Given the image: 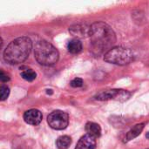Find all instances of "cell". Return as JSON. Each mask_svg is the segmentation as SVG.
<instances>
[{
    "label": "cell",
    "mask_w": 149,
    "mask_h": 149,
    "mask_svg": "<svg viewBox=\"0 0 149 149\" xmlns=\"http://www.w3.org/2000/svg\"><path fill=\"white\" fill-rule=\"evenodd\" d=\"M96 148V138L86 134L80 138L75 149H95Z\"/></svg>",
    "instance_id": "8"
},
{
    "label": "cell",
    "mask_w": 149,
    "mask_h": 149,
    "mask_svg": "<svg viewBox=\"0 0 149 149\" xmlns=\"http://www.w3.org/2000/svg\"><path fill=\"white\" fill-rule=\"evenodd\" d=\"M91 50L93 54L107 53L116 42V35L110 25L99 21L93 23L89 28Z\"/></svg>",
    "instance_id": "1"
},
{
    "label": "cell",
    "mask_w": 149,
    "mask_h": 149,
    "mask_svg": "<svg viewBox=\"0 0 149 149\" xmlns=\"http://www.w3.org/2000/svg\"><path fill=\"white\" fill-rule=\"evenodd\" d=\"M47 122L52 129L64 130L69 124V116L61 110H55L48 115Z\"/></svg>",
    "instance_id": "5"
},
{
    "label": "cell",
    "mask_w": 149,
    "mask_h": 149,
    "mask_svg": "<svg viewBox=\"0 0 149 149\" xmlns=\"http://www.w3.org/2000/svg\"><path fill=\"white\" fill-rule=\"evenodd\" d=\"M85 128H86L87 134H89L94 138H99L101 135V128H100V125L97 123L87 122Z\"/></svg>",
    "instance_id": "9"
},
{
    "label": "cell",
    "mask_w": 149,
    "mask_h": 149,
    "mask_svg": "<svg viewBox=\"0 0 149 149\" xmlns=\"http://www.w3.org/2000/svg\"><path fill=\"white\" fill-rule=\"evenodd\" d=\"M131 97V93L122 90V89H111L106 90L99 93L95 95L94 99L97 100H118L120 102H124L127 100Z\"/></svg>",
    "instance_id": "6"
},
{
    "label": "cell",
    "mask_w": 149,
    "mask_h": 149,
    "mask_svg": "<svg viewBox=\"0 0 149 149\" xmlns=\"http://www.w3.org/2000/svg\"><path fill=\"white\" fill-rule=\"evenodd\" d=\"M10 94V88L6 86H1L0 87V97H1V100L3 101L5 100L8 96Z\"/></svg>",
    "instance_id": "14"
},
{
    "label": "cell",
    "mask_w": 149,
    "mask_h": 149,
    "mask_svg": "<svg viewBox=\"0 0 149 149\" xmlns=\"http://www.w3.org/2000/svg\"><path fill=\"white\" fill-rule=\"evenodd\" d=\"M34 56L38 63L42 65L49 66L55 65L59 58L58 51L46 40L37 42L34 49Z\"/></svg>",
    "instance_id": "3"
},
{
    "label": "cell",
    "mask_w": 149,
    "mask_h": 149,
    "mask_svg": "<svg viewBox=\"0 0 149 149\" xmlns=\"http://www.w3.org/2000/svg\"><path fill=\"white\" fill-rule=\"evenodd\" d=\"M144 127H145V124H144V123H140V124L135 125V126L127 133V136H126V141H126V142L134 140V138H136L137 136H139V135L141 134V132L143 131Z\"/></svg>",
    "instance_id": "10"
},
{
    "label": "cell",
    "mask_w": 149,
    "mask_h": 149,
    "mask_svg": "<svg viewBox=\"0 0 149 149\" xmlns=\"http://www.w3.org/2000/svg\"><path fill=\"white\" fill-rule=\"evenodd\" d=\"M0 79L2 82H7L10 80V77L8 74H6L3 70H1V74H0Z\"/></svg>",
    "instance_id": "16"
},
{
    "label": "cell",
    "mask_w": 149,
    "mask_h": 149,
    "mask_svg": "<svg viewBox=\"0 0 149 149\" xmlns=\"http://www.w3.org/2000/svg\"><path fill=\"white\" fill-rule=\"evenodd\" d=\"M20 75L21 77L26 80V81H33L36 77H37V73L31 68L29 67H26V66H22L20 67Z\"/></svg>",
    "instance_id": "12"
},
{
    "label": "cell",
    "mask_w": 149,
    "mask_h": 149,
    "mask_svg": "<svg viewBox=\"0 0 149 149\" xmlns=\"http://www.w3.org/2000/svg\"><path fill=\"white\" fill-rule=\"evenodd\" d=\"M146 136H147V138H148V139H149V133L147 134V135H146Z\"/></svg>",
    "instance_id": "17"
},
{
    "label": "cell",
    "mask_w": 149,
    "mask_h": 149,
    "mask_svg": "<svg viewBox=\"0 0 149 149\" xmlns=\"http://www.w3.org/2000/svg\"><path fill=\"white\" fill-rule=\"evenodd\" d=\"M32 49V42L28 37L12 40L3 52V59L10 65H18L26 60Z\"/></svg>",
    "instance_id": "2"
},
{
    "label": "cell",
    "mask_w": 149,
    "mask_h": 149,
    "mask_svg": "<svg viewBox=\"0 0 149 149\" xmlns=\"http://www.w3.org/2000/svg\"><path fill=\"white\" fill-rule=\"evenodd\" d=\"M43 115L38 109H30L24 113V120L31 126H38L42 121Z\"/></svg>",
    "instance_id": "7"
},
{
    "label": "cell",
    "mask_w": 149,
    "mask_h": 149,
    "mask_svg": "<svg viewBox=\"0 0 149 149\" xmlns=\"http://www.w3.org/2000/svg\"><path fill=\"white\" fill-rule=\"evenodd\" d=\"M67 50L72 54H77L82 51V43L79 38H73L67 44Z\"/></svg>",
    "instance_id": "11"
},
{
    "label": "cell",
    "mask_w": 149,
    "mask_h": 149,
    "mask_svg": "<svg viewBox=\"0 0 149 149\" xmlns=\"http://www.w3.org/2000/svg\"><path fill=\"white\" fill-rule=\"evenodd\" d=\"M134 52L129 48L116 46L113 47L104 55V60L113 65H126L130 64L134 59Z\"/></svg>",
    "instance_id": "4"
},
{
    "label": "cell",
    "mask_w": 149,
    "mask_h": 149,
    "mask_svg": "<svg viewBox=\"0 0 149 149\" xmlns=\"http://www.w3.org/2000/svg\"><path fill=\"white\" fill-rule=\"evenodd\" d=\"M70 85L72 87H80L83 86V79L80 78H75L71 81Z\"/></svg>",
    "instance_id": "15"
},
{
    "label": "cell",
    "mask_w": 149,
    "mask_h": 149,
    "mask_svg": "<svg viewBox=\"0 0 149 149\" xmlns=\"http://www.w3.org/2000/svg\"><path fill=\"white\" fill-rule=\"evenodd\" d=\"M71 143H72V139L67 135L60 136L56 141V146L58 149H68Z\"/></svg>",
    "instance_id": "13"
}]
</instances>
